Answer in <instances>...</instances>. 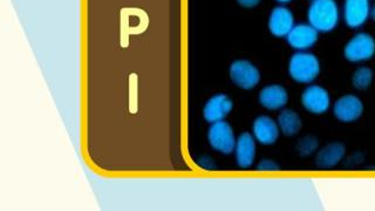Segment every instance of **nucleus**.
<instances>
[{
  "mask_svg": "<svg viewBox=\"0 0 375 211\" xmlns=\"http://www.w3.org/2000/svg\"><path fill=\"white\" fill-rule=\"evenodd\" d=\"M371 8L369 0H345L343 22L350 29H359L371 18Z\"/></svg>",
  "mask_w": 375,
  "mask_h": 211,
  "instance_id": "obj_8",
  "label": "nucleus"
},
{
  "mask_svg": "<svg viewBox=\"0 0 375 211\" xmlns=\"http://www.w3.org/2000/svg\"><path fill=\"white\" fill-rule=\"evenodd\" d=\"M301 104L311 114H324L331 107V97L324 87L311 85L301 94Z\"/></svg>",
  "mask_w": 375,
  "mask_h": 211,
  "instance_id": "obj_7",
  "label": "nucleus"
},
{
  "mask_svg": "<svg viewBox=\"0 0 375 211\" xmlns=\"http://www.w3.org/2000/svg\"><path fill=\"white\" fill-rule=\"evenodd\" d=\"M308 24L318 32L329 33L336 29L340 11L336 0H312L308 11Z\"/></svg>",
  "mask_w": 375,
  "mask_h": 211,
  "instance_id": "obj_1",
  "label": "nucleus"
},
{
  "mask_svg": "<svg viewBox=\"0 0 375 211\" xmlns=\"http://www.w3.org/2000/svg\"><path fill=\"white\" fill-rule=\"evenodd\" d=\"M320 62L315 54L298 50L289 61V74L296 83H311L318 78Z\"/></svg>",
  "mask_w": 375,
  "mask_h": 211,
  "instance_id": "obj_2",
  "label": "nucleus"
},
{
  "mask_svg": "<svg viewBox=\"0 0 375 211\" xmlns=\"http://www.w3.org/2000/svg\"><path fill=\"white\" fill-rule=\"evenodd\" d=\"M375 54V39L368 33L360 32L350 38L343 48V57L354 64L371 60Z\"/></svg>",
  "mask_w": 375,
  "mask_h": 211,
  "instance_id": "obj_3",
  "label": "nucleus"
},
{
  "mask_svg": "<svg viewBox=\"0 0 375 211\" xmlns=\"http://www.w3.org/2000/svg\"><path fill=\"white\" fill-rule=\"evenodd\" d=\"M289 101V93L280 85H270L261 90L259 102L268 111H278L285 107Z\"/></svg>",
  "mask_w": 375,
  "mask_h": 211,
  "instance_id": "obj_14",
  "label": "nucleus"
},
{
  "mask_svg": "<svg viewBox=\"0 0 375 211\" xmlns=\"http://www.w3.org/2000/svg\"><path fill=\"white\" fill-rule=\"evenodd\" d=\"M230 79L242 90H252L261 81V73L250 61L237 60L230 66Z\"/></svg>",
  "mask_w": 375,
  "mask_h": 211,
  "instance_id": "obj_5",
  "label": "nucleus"
},
{
  "mask_svg": "<svg viewBox=\"0 0 375 211\" xmlns=\"http://www.w3.org/2000/svg\"><path fill=\"white\" fill-rule=\"evenodd\" d=\"M233 100L225 94H217L210 97L203 108V118L209 123L223 121L233 111Z\"/></svg>",
  "mask_w": 375,
  "mask_h": 211,
  "instance_id": "obj_10",
  "label": "nucleus"
},
{
  "mask_svg": "<svg viewBox=\"0 0 375 211\" xmlns=\"http://www.w3.org/2000/svg\"><path fill=\"white\" fill-rule=\"evenodd\" d=\"M278 127L286 136H294L300 132L303 122L299 114L292 109H284L278 116Z\"/></svg>",
  "mask_w": 375,
  "mask_h": 211,
  "instance_id": "obj_16",
  "label": "nucleus"
},
{
  "mask_svg": "<svg viewBox=\"0 0 375 211\" xmlns=\"http://www.w3.org/2000/svg\"><path fill=\"white\" fill-rule=\"evenodd\" d=\"M257 169L261 172H275V170H278L279 165L272 160H263V161L259 162Z\"/></svg>",
  "mask_w": 375,
  "mask_h": 211,
  "instance_id": "obj_19",
  "label": "nucleus"
},
{
  "mask_svg": "<svg viewBox=\"0 0 375 211\" xmlns=\"http://www.w3.org/2000/svg\"><path fill=\"white\" fill-rule=\"evenodd\" d=\"M235 154H236L237 165L240 168H250L256 158V139L254 135H251L249 132L242 134L237 139Z\"/></svg>",
  "mask_w": 375,
  "mask_h": 211,
  "instance_id": "obj_13",
  "label": "nucleus"
},
{
  "mask_svg": "<svg viewBox=\"0 0 375 211\" xmlns=\"http://www.w3.org/2000/svg\"><path fill=\"white\" fill-rule=\"evenodd\" d=\"M371 18L373 22H375V3L371 5Z\"/></svg>",
  "mask_w": 375,
  "mask_h": 211,
  "instance_id": "obj_21",
  "label": "nucleus"
},
{
  "mask_svg": "<svg viewBox=\"0 0 375 211\" xmlns=\"http://www.w3.org/2000/svg\"><path fill=\"white\" fill-rule=\"evenodd\" d=\"M277 1L282 3V4H286V3H289V1H292V0H277Z\"/></svg>",
  "mask_w": 375,
  "mask_h": 211,
  "instance_id": "obj_22",
  "label": "nucleus"
},
{
  "mask_svg": "<svg viewBox=\"0 0 375 211\" xmlns=\"http://www.w3.org/2000/svg\"><path fill=\"white\" fill-rule=\"evenodd\" d=\"M373 71L369 67H359L352 76V85L357 90H367L373 81Z\"/></svg>",
  "mask_w": 375,
  "mask_h": 211,
  "instance_id": "obj_17",
  "label": "nucleus"
},
{
  "mask_svg": "<svg viewBox=\"0 0 375 211\" xmlns=\"http://www.w3.org/2000/svg\"><path fill=\"white\" fill-rule=\"evenodd\" d=\"M346 148L343 144L333 142L322 148L315 156V165L320 169H332L343 161Z\"/></svg>",
  "mask_w": 375,
  "mask_h": 211,
  "instance_id": "obj_15",
  "label": "nucleus"
},
{
  "mask_svg": "<svg viewBox=\"0 0 375 211\" xmlns=\"http://www.w3.org/2000/svg\"><path fill=\"white\" fill-rule=\"evenodd\" d=\"M293 27H294V17L289 8L278 6L272 10L268 18V29L273 36L278 38L287 36Z\"/></svg>",
  "mask_w": 375,
  "mask_h": 211,
  "instance_id": "obj_11",
  "label": "nucleus"
},
{
  "mask_svg": "<svg viewBox=\"0 0 375 211\" xmlns=\"http://www.w3.org/2000/svg\"><path fill=\"white\" fill-rule=\"evenodd\" d=\"M237 3L240 5V6H243V8H254V6H257L259 3H261V0H237Z\"/></svg>",
  "mask_w": 375,
  "mask_h": 211,
  "instance_id": "obj_20",
  "label": "nucleus"
},
{
  "mask_svg": "<svg viewBox=\"0 0 375 211\" xmlns=\"http://www.w3.org/2000/svg\"><path fill=\"white\" fill-rule=\"evenodd\" d=\"M252 132H254L256 141L265 146H270L278 139L280 129H279L278 123L273 118H268V116H259L254 120Z\"/></svg>",
  "mask_w": 375,
  "mask_h": 211,
  "instance_id": "obj_12",
  "label": "nucleus"
},
{
  "mask_svg": "<svg viewBox=\"0 0 375 211\" xmlns=\"http://www.w3.org/2000/svg\"><path fill=\"white\" fill-rule=\"evenodd\" d=\"M318 31L310 24L294 25L286 39L289 46L296 50H308L318 41Z\"/></svg>",
  "mask_w": 375,
  "mask_h": 211,
  "instance_id": "obj_9",
  "label": "nucleus"
},
{
  "mask_svg": "<svg viewBox=\"0 0 375 211\" xmlns=\"http://www.w3.org/2000/svg\"><path fill=\"white\" fill-rule=\"evenodd\" d=\"M207 141L214 151L226 155L235 151L237 142L233 129L228 122L225 121L211 123L209 132H207Z\"/></svg>",
  "mask_w": 375,
  "mask_h": 211,
  "instance_id": "obj_4",
  "label": "nucleus"
},
{
  "mask_svg": "<svg viewBox=\"0 0 375 211\" xmlns=\"http://www.w3.org/2000/svg\"><path fill=\"white\" fill-rule=\"evenodd\" d=\"M364 104L360 97L353 94H346L339 97L333 106V115L336 120L343 123L355 122L362 116Z\"/></svg>",
  "mask_w": 375,
  "mask_h": 211,
  "instance_id": "obj_6",
  "label": "nucleus"
},
{
  "mask_svg": "<svg viewBox=\"0 0 375 211\" xmlns=\"http://www.w3.org/2000/svg\"><path fill=\"white\" fill-rule=\"evenodd\" d=\"M319 142L318 139L313 137V136H305L300 139L299 144L296 146V151L299 153L300 156L306 158L310 155L315 154L317 149H318Z\"/></svg>",
  "mask_w": 375,
  "mask_h": 211,
  "instance_id": "obj_18",
  "label": "nucleus"
}]
</instances>
